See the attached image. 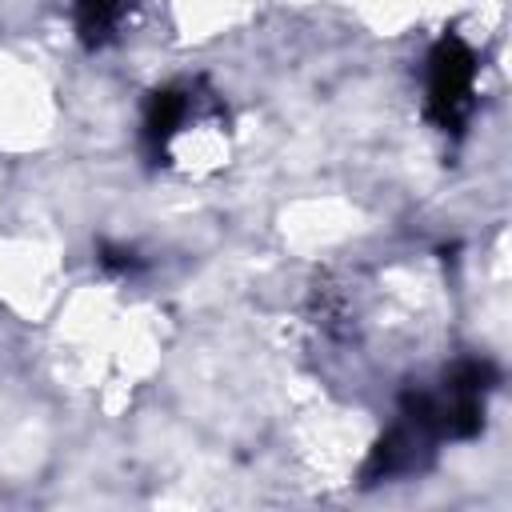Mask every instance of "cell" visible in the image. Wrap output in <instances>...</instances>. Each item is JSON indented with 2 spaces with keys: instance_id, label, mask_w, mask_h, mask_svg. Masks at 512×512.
Here are the masks:
<instances>
[{
  "instance_id": "obj_2",
  "label": "cell",
  "mask_w": 512,
  "mask_h": 512,
  "mask_svg": "<svg viewBox=\"0 0 512 512\" xmlns=\"http://www.w3.org/2000/svg\"><path fill=\"white\" fill-rule=\"evenodd\" d=\"M136 0H76V32L88 48H104L128 24Z\"/></svg>"
},
{
  "instance_id": "obj_1",
  "label": "cell",
  "mask_w": 512,
  "mask_h": 512,
  "mask_svg": "<svg viewBox=\"0 0 512 512\" xmlns=\"http://www.w3.org/2000/svg\"><path fill=\"white\" fill-rule=\"evenodd\" d=\"M476 108V56L460 36H444L428 56V116L460 132Z\"/></svg>"
}]
</instances>
